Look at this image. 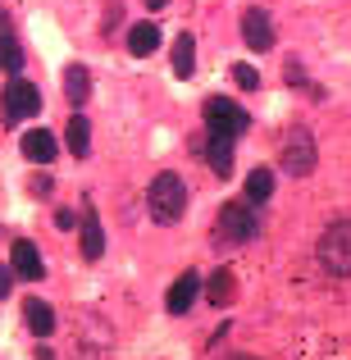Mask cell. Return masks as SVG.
<instances>
[{"instance_id":"obj_1","label":"cell","mask_w":351,"mask_h":360,"mask_svg":"<svg viewBox=\"0 0 351 360\" xmlns=\"http://www.w3.org/2000/svg\"><path fill=\"white\" fill-rule=\"evenodd\" d=\"M146 210H151V219H155L160 229H169V224L183 219V210H187L183 178H178V174H160L155 183L146 187Z\"/></svg>"},{"instance_id":"obj_2","label":"cell","mask_w":351,"mask_h":360,"mask_svg":"<svg viewBox=\"0 0 351 360\" xmlns=\"http://www.w3.org/2000/svg\"><path fill=\"white\" fill-rule=\"evenodd\" d=\"M315 255H319V264H324V274L351 278V219L328 224V229L319 233V242H315Z\"/></svg>"},{"instance_id":"obj_3","label":"cell","mask_w":351,"mask_h":360,"mask_svg":"<svg viewBox=\"0 0 351 360\" xmlns=\"http://www.w3.org/2000/svg\"><path fill=\"white\" fill-rule=\"evenodd\" d=\"M260 233V219H255L251 201H229L219 210V224H215V242L219 246H242Z\"/></svg>"},{"instance_id":"obj_4","label":"cell","mask_w":351,"mask_h":360,"mask_svg":"<svg viewBox=\"0 0 351 360\" xmlns=\"http://www.w3.org/2000/svg\"><path fill=\"white\" fill-rule=\"evenodd\" d=\"M279 165H283V174H292V178H310V174H315L319 146H315V137H310V128H292L288 137H283Z\"/></svg>"},{"instance_id":"obj_5","label":"cell","mask_w":351,"mask_h":360,"mask_svg":"<svg viewBox=\"0 0 351 360\" xmlns=\"http://www.w3.org/2000/svg\"><path fill=\"white\" fill-rule=\"evenodd\" d=\"M201 115H205V128L224 132V137H242V132L251 128V115H246L237 101H229V96H205Z\"/></svg>"},{"instance_id":"obj_6","label":"cell","mask_w":351,"mask_h":360,"mask_svg":"<svg viewBox=\"0 0 351 360\" xmlns=\"http://www.w3.org/2000/svg\"><path fill=\"white\" fill-rule=\"evenodd\" d=\"M37 110H42V91L27 78H14L5 87V96H0V123H23V119H32Z\"/></svg>"},{"instance_id":"obj_7","label":"cell","mask_w":351,"mask_h":360,"mask_svg":"<svg viewBox=\"0 0 351 360\" xmlns=\"http://www.w3.org/2000/svg\"><path fill=\"white\" fill-rule=\"evenodd\" d=\"M9 269H14V278H27V283L42 278L46 264H42V251H37V242L18 238L14 246H9Z\"/></svg>"},{"instance_id":"obj_8","label":"cell","mask_w":351,"mask_h":360,"mask_svg":"<svg viewBox=\"0 0 351 360\" xmlns=\"http://www.w3.org/2000/svg\"><path fill=\"white\" fill-rule=\"evenodd\" d=\"M196 292H201V274L183 269V278H174V288H169V297H165V310L169 315H187V310L196 306Z\"/></svg>"},{"instance_id":"obj_9","label":"cell","mask_w":351,"mask_h":360,"mask_svg":"<svg viewBox=\"0 0 351 360\" xmlns=\"http://www.w3.org/2000/svg\"><path fill=\"white\" fill-rule=\"evenodd\" d=\"M242 41L251 46V51H269L274 46V23L264 9H246L242 14Z\"/></svg>"},{"instance_id":"obj_10","label":"cell","mask_w":351,"mask_h":360,"mask_svg":"<svg viewBox=\"0 0 351 360\" xmlns=\"http://www.w3.org/2000/svg\"><path fill=\"white\" fill-rule=\"evenodd\" d=\"M196 150H205V165H210L219 178L233 174V137H224V132H210V141H205V146H196Z\"/></svg>"},{"instance_id":"obj_11","label":"cell","mask_w":351,"mask_h":360,"mask_svg":"<svg viewBox=\"0 0 351 360\" xmlns=\"http://www.w3.org/2000/svg\"><path fill=\"white\" fill-rule=\"evenodd\" d=\"M18 146H23V155L32 160V165H51V160L60 155V146H55V137L46 128H32L23 141H18Z\"/></svg>"},{"instance_id":"obj_12","label":"cell","mask_w":351,"mask_h":360,"mask_svg":"<svg viewBox=\"0 0 351 360\" xmlns=\"http://www.w3.org/2000/svg\"><path fill=\"white\" fill-rule=\"evenodd\" d=\"M82 255H87V260H101V255H106V229H101V219H96V210H82Z\"/></svg>"},{"instance_id":"obj_13","label":"cell","mask_w":351,"mask_h":360,"mask_svg":"<svg viewBox=\"0 0 351 360\" xmlns=\"http://www.w3.org/2000/svg\"><path fill=\"white\" fill-rule=\"evenodd\" d=\"M160 51V27L155 23H137L128 27V55H137V60H146V55Z\"/></svg>"},{"instance_id":"obj_14","label":"cell","mask_w":351,"mask_h":360,"mask_svg":"<svg viewBox=\"0 0 351 360\" xmlns=\"http://www.w3.org/2000/svg\"><path fill=\"white\" fill-rule=\"evenodd\" d=\"M23 319H27V328H32V338H42V342L55 333V310L46 306V301H37V297L23 306Z\"/></svg>"},{"instance_id":"obj_15","label":"cell","mask_w":351,"mask_h":360,"mask_svg":"<svg viewBox=\"0 0 351 360\" xmlns=\"http://www.w3.org/2000/svg\"><path fill=\"white\" fill-rule=\"evenodd\" d=\"M64 96H69V105H73V110L87 105V96H91V78H87V69H82V64H69V69H64Z\"/></svg>"},{"instance_id":"obj_16","label":"cell","mask_w":351,"mask_h":360,"mask_svg":"<svg viewBox=\"0 0 351 360\" xmlns=\"http://www.w3.org/2000/svg\"><path fill=\"white\" fill-rule=\"evenodd\" d=\"M69 150H73V160H87L91 155V123H87V115H69Z\"/></svg>"},{"instance_id":"obj_17","label":"cell","mask_w":351,"mask_h":360,"mask_svg":"<svg viewBox=\"0 0 351 360\" xmlns=\"http://www.w3.org/2000/svg\"><path fill=\"white\" fill-rule=\"evenodd\" d=\"M174 73H178V78H192V73H196V37L192 32H183L174 41Z\"/></svg>"},{"instance_id":"obj_18","label":"cell","mask_w":351,"mask_h":360,"mask_svg":"<svg viewBox=\"0 0 351 360\" xmlns=\"http://www.w3.org/2000/svg\"><path fill=\"white\" fill-rule=\"evenodd\" d=\"M274 196V169H251V178H246V201L260 205Z\"/></svg>"},{"instance_id":"obj_19","label":"cell","mask_w":351,"mask_h":360,"mask_svg":"<svg viewBox=\"0 0 351 360\" xmlns=\"http://www.w3.org/2000/svg\"><path fill=\"white\" fill-rule=\"evenodd\" d=\"M205 297L215 301V306H229V301L237 297V283H233V269H215V278H210V292Z\"/></svg>"},{"instance_id":"obj_20","label":"cell","mask_w":351,"mask_h":360,"mask_svg":"<svg viewBox=\"0 0 351 360\" xmlns=\"http://www.w3.org/2000/svg\"><path fill=\"white\" fill-rule=\"evenodd\" d=\"M0 69L5 73H23V51L9 32H0Z\"/></svg>"},{"instance_id":"obj_21","label":"cell","mask_w":351,"mask_h":360,"mask_svg":"<svg viewBox=\"0 0 351 360\" xmlns=\"http://www.w3.org/2000/svg\"><path fill=\"white\" fill-rule=\"evenodd\" d=\"M233 78H237V87H246V91L260 87V73H255L251 64H233Z\"/></svg>"},{"instance_id":"obj_22","label":"cell","mask_w":351,"mask_h":360,"mask_svg":"<svg viewBox=\"0 0 351 360\" xmlns=\"http://www.w3.org/2000/svg\"><path fill=\"white\" fill-rule=\"evenodd\" d=\"M27 192H32V196H42V201H46V196L55 192V178H51V174H37L32 183H27Z\"/></svg>"},{"instance_id":"obj_23","label":"cell","mask_w":351,"mask_h":360,"mask_svg":"<svg viewBox=\"0 0 351 360\" xmlns=\"http://www.w3.org/2000/svg\"><path fill=\"white\" fill-rule=\"evenodd\" d=\"M73 224H78V219H73V210H55V229H60V233H69Z\"/></svg>"},{"instance_id":"obj_24","label":"cell","mask_w":351,"mask_h":360,"mask_svg":"<svg viewBox=\"0 0 351 360\" xmlns=\"http://www.w3.org/2000/svg\"><path fill=\"white\" fill-rule=\"evenodd\" d=\"M9 288H14V269L0 264V297H9Z\"/></svg>"},{"instance_id":"obj_25","label":"cell","mask_w":351,"mask_h":360,"mask_svg":"<svg viewBox=\"0 0 351 360\" xmlns=\"http://www.w3.org/2000/svg\"><path fill=\"white\" fill-rule=\"evenodd\" d=\"M141 5H146V9H165L169 0H141Z\"/></svg>"},{"instance_id":"obj_26","label":"cell","mask_w":351,"mask_h":360,"mask_svg":"<svg viewBox=\"0 0 351 360\" xmlns=\"http://www.w3.org/2000/svg\"><path fill=\"white\" fill-rule=\"evenodd\" d=\"M37 360H55V356H51V347H37Z\"/></svg>"},{"instance_id":"obj_27","label":"cell","mask_w":351,"mask_h":360,"mask_svg":"<svg viewBox=\"0 0 351 360\" xmlns=\"http://www.w3.org/2000/svg\"><path fill=\"white\" fill-rule=\"evenodd\" d=\"M0 32H9V18H5V9H0Z\"/></svg>"},{"instance_id":"obj_28","label":"cell","mask_w":351,"mask_h":360,"mask_svg":"<svg viewBox=\"0 0 351 360\" xmlns=\"http://www.w3.org/2000/svg\"><path fill=\"white\" fill-rule=\"evenodd\" d=\"M229 360H255V356H229Z\"/></svg>"}]
</instances>
